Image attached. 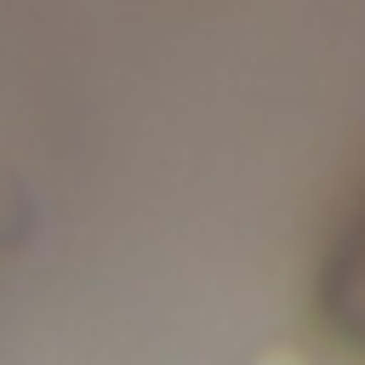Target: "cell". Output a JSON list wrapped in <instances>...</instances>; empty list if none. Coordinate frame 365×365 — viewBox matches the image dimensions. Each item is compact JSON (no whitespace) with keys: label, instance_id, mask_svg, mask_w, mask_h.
I'll use <instances>...</instances> for the list:
<instances>
[{"label":"cell","instance_id":"obj_1","mask_svg":"<svg viewBox=\"0 0 365 365\" xmlns=\"http://www.w3.org/2000/svg\"><path fill=\"white\" fill-rule=\"evenodd\" d=\"M325 308H331V325L365 348V205L354 211L342 245L331 251V268H325Z\"/></svg>","mask_w":365,"mask_h":365}]
</instances>
